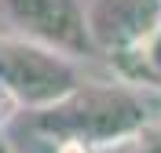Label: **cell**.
Masks as SVG:
<instances>
[{
  "label": "cell",
  "mask_w": 161,
  "mask_h": 153,
  "mask_svg": "<svg viewBox=\"0 0 161 153\" xmlns=\"http://www.w3.org/2000/svg\"><path fill=\"white\" fill-rule=\"evenodd\" d=\"M143 124H147V106L121 84H84L80 80L59 102L33 110L37 131L51 135V139H84L92 146L121 139L128 131H139Z\"/></svg>",
  "instance_id": "1"
},
{
  "label": "cell",
  "mask_w": 161,
  "mask_h": 153,
  "mask_svg": "<svg viewBox=\"0 0 161 153\" xmlns=\"http://www.w3.org/2000/svg\"><path fill=\"white\" fill-rule=\"evenodd\" d=\"M0 84L26 110H44L80 84L70 55L30 37H0Z\"/></svg>",
  "instance_id": "2"
},
{
  "label": "cell",
  "mask_w": 161,
  "mask_h": 153,
  "mask_svg": "<svg viewBox=\"0 0 161 153\" xmlns=\"http://www.w3.org/2000/svg\"><path fill=\"white\" fill-rule=\"evenodd\" d=\"M0 8L30 40L48 44L62 55L92 51L84 11L77 0H0Z\"/></svg>",
  "instance_id": "3"
},
{
  "label": "cell",
  "mask_w": 161,
  "mask_h": 153,
  "mask_svg": "<svg viewBox=\"0 0 161 153\" xmlns=\"http://www.w3.org/2000/svg\"><path fill=\"white\" fill-rule=\"evenodd\" d=\"M84 29L92 51H128L161 22V0H88Z\"/></svg>",
  "instance_id": "4"
},
{
  "label": "cell",
  "mask_w": 161,
  "mask_h": 153,
  "mask_svg": "<svg viewBox=\"0 0 161 153\" xmlns=\"http://www.w3.org/2000/svg\"><path fill=\"white\" fill-rule=\"evenodd\" d=\"M117 59H132L136 66H139L136 77H143L147 84H161V22L136 44V48L117 51Z\"/></svg>",
  "instance_id": "5"
},
{
  "label": "cell",
  "mask_w": 161,
  "mask_h": 153,
  "mask_svg": "<svg viewBox=\"0 0 161 153\" xmlns=\"http://www.w3.org/2000/svg\"><path fill=\"white\" fill-rule=\"evenodd\" d=\"M95 153H161V139L128 131V135H121V139L99 142V146H95Z\"/></svg>",
  "instance_id": "6"
},
{
  "label": "cell",
  "mask_w": 161,
  "mask_h": 153,
  "mask_svg": "<svg viewBox=\"0 0 161 153\" xmlns=\"http://www.w3.org/2000/svg\"><path fill=\"white\" fill-rule=\"evenodd\" d=\"M19 110H22V106L15 102V95H11L8 88H4V84H0V128H4V124H8L11 117L19 113Z\"/></svg>",
  "instance_id": "7"
},
{
  "label": "cell",
  "mask_w": 161,
  "mask_h": 153,
  "mask_svg": "<svg viewBox=\"0 0 161 153\" xmlns=\"http://www.w3.org/2000/svg\"><path fill=\"white\" fill-rule=\"evenodd\" d=\"M55 153H95V146L84 142V139H59Z\"/></svg>",
  "instance_id": "8"
},
{
  "label": "cell",
  "mask_w": 161,
  "mask_h": 153,
  "mask_svg": "<svg viewBox=\"0 0 161 153\" xmlns=\"http://www.w3.org/2000/svg\"><path fill=\"white\" fill-rule=\"evenodd\" d=\"M0 153H15V146L8 142V135H4V128H0Z\"/></svg>",
  "instance_id": "9"
}]
</instances>
